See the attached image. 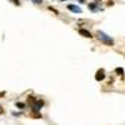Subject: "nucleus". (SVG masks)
I'll return each instance as SVG.
<instances>
[{"label":"nucleus","instance_id":"20e7f679","mask_svg":"<svg viewBox=\"0 0 125 125\" xmlns=\"http://www.w3.org/2000/svg\"><path fill=\"white\" fill-rule=\"evenodd\" d=\"M70 11H73V13H81V9L78 6V5H74V4H70V5H68L66 6Z\"/></svg>","mask_w":125,"mask_h":125},{"label":"nucleus","instance_id":"6e6552de","mask_svg":"<svg viewBox=\"0 0 125 125\" xmlns=\"http://www.w3.org/2000/svg\"><path fill=\"white\" fill-rule=\"evenodd\" d=\"M115 73H116V74H120V75H123V74H124V70H123L121 68H116V69H115Z\"/></svg>","mask_w":125,"mask_h":125},{"label":"nucleus","instance_id":"f03ea898","mask_svg":"<svg viewBox=\"0 0 125 125\" xmlns=\"http://www.w3.org/2000/svg\"><path fill=\"white\" fill-rule=\"evenodd\" d=\"M104 79H105V70H104V69H99L96 71V74H95V80L96 81H101Z\"/></svg>","mask_w":125,"mask_h":125},{"label":"nucleus","instance_id":"1a4fd4ad","mask_svg":"<svg viewBox=\"0 0 125 125\" xmlns=\"http://www.w3.org/2000/svg\"><path fill=\"white\" fill-rule=\"evenodd\" d=\"M16 108H19V109H24V108H25V104H23V103H16Z\"/></svg>","mask_w":125,"mask_h":125},{"label":"nucleus","instance_id":"0eeeda50","mask_svg":"<svg viewBox=\"0 0 125 125\" xmlns=\"http://www.w3.org/2000/svg\"><path fill=\"white\" fill-rule=\"evenodd\" d=\"M28 103L30 104V105H33V104L35 103V99H34V96H29V98H28Z\"/></svg>","mask_w":125,"mask_h":125},{"label":"nucleus","instance_id":"423d86ee","mask_svg":"<svg viewBox=\"0 0 125 125\" xmlns=\"http://www.w3.org/2000/svg\"><path fill=\"white\" fill-rule=\"evenodd\" d=\"M88 8H89L90 10H93V11H95V10H98V4H96V3H90V4L88 5Z\"/></svg>","mask_w":125,"mask_h":125},{"label":"nucleus","instance_id":"ddd939ff","mask_svg":"<svg viewBox=\"0 0 125 125\" xmlns=\"http://www.w3.org/2000/svg\"><path fill=\"white\" fill-rule=\"evenodd\" d=\"M78 1H79V3H81V4H83V3H85V0H78Z\"/></svg>","mask_w":125,"mask_h":125},{"label":"nucleus","instance_id":"9d476101","mask_svg":"<svg viewBox=\"0 0 125 125\" xmlns=\"http://www.w3.org/2000/svg\"><path fill=\"white\" fill-rule=\"evenodd\" d=\"M31 1H34L35 4H41V3H43V0H31Z\"/></svg>","mask_w":125,"mask_h":125},{"label":"nucleus","instance_id":"4468645a","mask_svg":"<svg viewBox=\"0 0 125 125\" xmlns=\"http://www.w3.org/2000/svg\"><path fill=\"white\" fill-rule=\"evenodd\" d=\"M60 1H65V0H60Z\"/></svg>","mask_w":125,"mask_h":125},{"label":"nucleus","instance_id":"7ed1b4c3","mask_svg":"<svg viewBox=\"0 0 125 125\" xmlns=\"http://www.w3.org/2000/svg\"><path fill=\"white\" fill-rule=\"evenodd\" d=\"M31 106H33V111H38L44 106V101L43 100H35V103Z\"/></svg>","mask_w":125,"mask_h":125},{"label":"nucleus","instance_id":"9b49d317","mask_svg":"<svg viewBox=\"0 0 125 125\" xmlns=\"http://www.w3.org/2000/svg\"><path fill=\"white\" fill-rule=\"evenodd\" d=\"M106 5H108V6H113V5H114V1H108Z\"/></svg>","mask_w":125,"mask_h":125},{"label":"nucleus","instance_id":"f8f14e48","mask_svg":"<svg viewBox=\"0 0 125 125\" xmlns=\"http://www.w3.org/2000/svg\"><path fill=\"white\" fill-rule=\"evenodd\" d=\"M5 95V91H1V93H0V98H3Z\"/></svg>","mask_w":125,"mask_h":125},{"label":"nucleus","instance_id":"39448f33","mask_svg":"<svg viewBox=\"0 0 125 125\" xmlns=\"http://www.w3.org/2000/svg\"><path fill=\"white\" fill-rule=\"evenodd\" d=\"M79 34L83 35V36H85V38H91V36H93V35L90 34V31H88V30H85V29H80V30H79Z\"/></svg>","mask_w":125,"mask_h":125},{"label":"nucleus","instance_id":"f257e3e1","mask_svg":"<svg viewBox=\"0 0 125 125\" xmlns=\"http://www.w3.org/2000/svg\"><path fill=\"white\" fill-rule=\"evenodd\" d=\"M96 36H98V39L99 40H101L104 44H106V45H109V46H113L114 45V40L109 36V35H106L105 33H104V31H98L96 33Z\"/></svg>","mask_w":125,"mask_h":125},{"label":"nucleus","instance_id":"2eb2a0df","mask_svg":"<svg viewBox=\"0 0 125 125\" xmlns=\"http://www.w3.org/2000/svg\"><path fill=\"white\" fill-rule=\"evenodd\" d=\"M96 1H100V0H96Z\"/></svg>","mask_w":125,"mask_h":125}]
</instances>
